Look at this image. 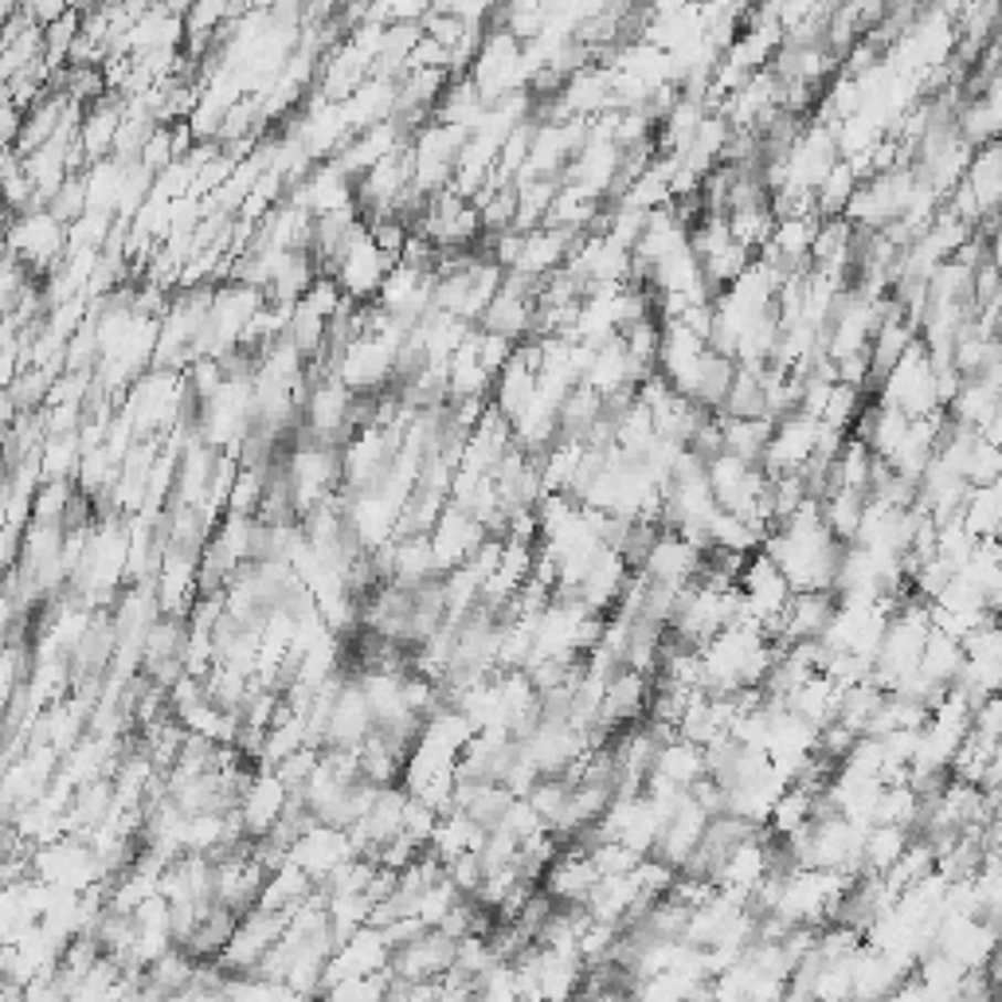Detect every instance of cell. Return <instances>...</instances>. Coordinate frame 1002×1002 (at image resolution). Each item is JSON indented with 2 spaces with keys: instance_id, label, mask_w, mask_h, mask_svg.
<instances>
[{
  "instance_id": "cell-3",
  "label": "cell",
  "mask_w": 1002,
  "mask_h": 1002,
  "mask_svg": "<svg viewBox=\"0 0 1002 1002\" xmlns=\"http://www.w3.org/2000/svg\"><path fill=\"white\" fill-rule=\"evenodd\" d=\"M532 306H537V298H529V294L497 286V294L489 298V306L482 309L474 326L509 337V341H521V337H532Z\"/></svg>"
},
{
  "instance_id": "cell-5",
  "label": "cell",
  "mask_w": 1002,
  "mask_h": 1002,
  "mask_svg": "<svg viewBox=\"0 0 1002 1002\" xmlns=\"http://www.w3.org/2000/svg\"><path fill=\"white\" fill-rule=\"evenodd\" d=\"M763 412H768V408H763V377L760 372L737 369V377L728 384L725 403H720V415H728V420H756V415H763ZM763 420H768V415H763Z\"/></svg>"
},
{
  "instance_id": "cell-6",
  "label": "cell",
  "mask_w": 1002,
  "mask_h": 1002,
  "mask_svg": "<svg viewBox=\"0 0 1002 1002\" xmlns=\"http://www.w3.org/2000/svg\"><path fill=\"white\" fill-rule=\"evenodd\" d=\"M854 189H857L854 169H850L846 157H838V161L826 169V177L819 180V189H814V208H819V215H842V208H846V200L854 197Z\"/></svg>"
},
{
  "instance_id": "cell-9",
  "label": "cell",
  "mask_w": 1002,
  "mask_h": 1002,
  "mask_svg": "<svg viewBox=\"0 0 1002 1002\" xmlns=\"http://www.w3.org/2000/svg\"><path fill=\"white\" fill-rule=\"evenodd\" d=\"M71 9V0H20V12H24L32 24L48 28L52 20H60Z\"/></svg>"
},
{
  "instance_id": "cell-4",
  "label": "cell",
  "mask_w": 1002,
  "mask_h": 1002,
  "mask_svg": "<svg viewBox=\"0 0 1002 1002\" xmlns=\"http://www.w3.org/2000/svg\"><path fill=\"white\" fill-rule=\"evenodd\" d=\"M768 435H771V420H763V415H756V420H728V415H720L725 454H732L740 463L760 466V454H763V446H768Z\"/></svg>"
},
{
  "instance_id": "cell-2",
  "label": "cell",
  "mask_w": 1002,
  "mask_h": 1002,
  "mask_svg": "<svg viewBox=\"0 0 1002 1002\" xmlns=\"http://www.w3.org/2000/svg\"><path fill=\"white\" fill-rule=\"evenodd\" d=\"M122 106H126V95H118V91H106L98 103L83 106L75 141L83 149L86 165L106 161L114 154V138H118V126H122Z\"/></svg>"
},
{
  "instance_id": "cell-7",
  "label": "cell",
  "mask_w": 1002,
  "mask_h": 1002,
  "mask_svg": "<svg viewBox=\"0 0 1002 1002\" xmlns=\"http://www.w3.org/2000/svg\"><path fill=\"white\" fill-rule=\"evenodd\" d=\"M78 28H83V12L78 9H67L60 20H52V24L43 28V63H48V71H63L67 67V55H71V43H75Z\"/></svg>"
},
{
  "instance_id": "cell-1",
  "label": "cell",
  "mask_w": 1002,
  "mask_h": 1002,
  "mask_svg": "<svg viewBox=\"0 0 1002 1002\" xmlns=\"http://www.w3.org/2000/svg\"><path fill=\"white\" fill-rule=\"evenodd\" d=\"M395 263H400V259L384 255V251L372 243L365 220H360L357 228H352L349 240H345V247L337 251L334 278L352 302H372L377 298V291H380V283H384V275L392 271Z\"/></svg>"
},
{
  "instance_id": "cell-8",
  "label": "cell",
  "mask_w": 1002,
  "mask_h": 1002,
  "mask_svg": "<svg viewBox=\"0 0 1002 1002\" xmlns=\"http://www.w3.org/2000/svg\"><path fill=\"white\" fill-rule=\"evenodd\" d=\"M48 212L55 215L60 223H75L78 215L86 212V180L83 172H67V180H63L60 189L52 192V200H48Z\"/></svg>"
}]
</instances>
